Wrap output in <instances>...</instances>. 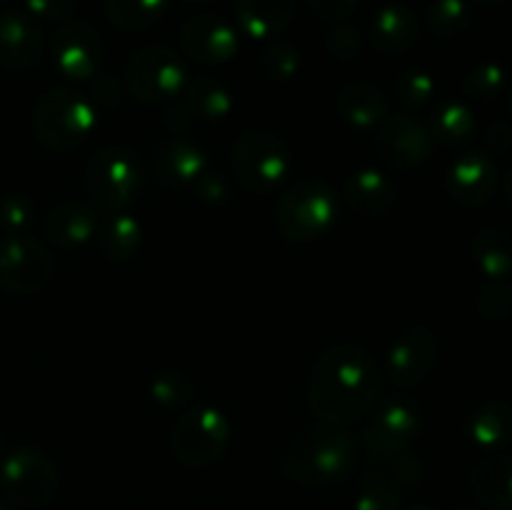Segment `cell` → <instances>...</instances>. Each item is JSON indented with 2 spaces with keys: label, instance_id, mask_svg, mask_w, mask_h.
Masks as SVG:
<instances>
[{
  "label": "cell",
  "instance_id": "obj_15",
  "mask_svg": "<svg viewBox=\"0 0 512 510\" xmlns=\"http://www.w3.org/2000/svg\"><path fill=\"white\" fill-rule=\"evenodd\" d=\"M180 48L200 65L228 63L238 53V33L218 15H195L180 30Z\"/></svg>",
  "mask_w": 512,
  "mask_h": 510
},
{
  "label": "cell",
  "instance_id": "obj_9",
  "mask_svg": "<svg viewBox=\"0 0 512 510\" xmlns=\"http://www.w3.org/2000/svg\"><path fill=\"white\" fill-rule=\"evenodd\" d=\"M138 163L125 150H100L85 168V190L88 198L105 213H120L133 203L138 193Z\"/></svg>",
  "mask_w": 512,
  "mask_h": 510
},
{
  "label": "cell",
  "instance_id": "obj_37",
  "mask_svg": "<svg viewBox=\"0 0 512 510\" xmlns=\"http://www.w3.org/2000/svg\"><path fill=\"white\" fill-rule=\"evenodd\" d=\"M150 393L163 405H183L193 398V383L183 373H160L150 385Z\"/></svg>",
  "mask_w": 512,
  "mask_h": 510
},
{
  "label": "cell",
  "instance_id": "obj_2",
  "mask_svg": "<svg viewBox=\"0 0 512 510\" xmlns=\"http://www.w3.org/2000/svg\"><path fill=\"white\" fill-rule=\"evenodd\" d=\"M358 460V445L340 425H318L290 440L283 453V473L305 488L340 483Z\"/></svg>",
  "mask_w": 512,
  "mask_h": 510
},
{
  "label": "cell",
  "instance_id": "obj_52",
  "mask_svg": "<svg viewBox=\"0 0 512 510\" xmlns=\"http://www.w3.org/2000/svg\"><path fill=\"white\" fill-rule=\"evenodd\" d=\"M460 510H470V508H460Z\"/></svg>",
  "mask_w": 512,
  "mask_h": 510
},
{
  "label": "cell",
  "instance_id": "obj_23",
  "mask_svg": "<svg viewBox=\"0 0 512 510\" xmlns=\"http://www.w3.org/2000/svg\"><path fill=\"white\" fill-rule=\"evenodd\" d=\"M155 170L168 185H195V180L208 170V158L190 140L173 138L155 153Z\"/></svg>",
  "mask_w": 512,
  "mask_h": 510
},
{
  "label": "cell",
  "instance_id": "obj_48",
  "mask_svg": "<svg viewBox=\"0 0 512 510\" xmlns=\"http://www.w3.org/2000/svg\"><path fill=\"white\" fill-rule=\"evenodd\" d=\"M188 3H208V0H188Z\"/></svg>",
  "mask_w": 512,
  "mask_h": 510
},
{
  "label": "cell",
  "instance_id": "obj_1",
  "mask_svg": "<svg viewBox=\"0 0 512 510\" xmlns=\"http://www.w3.org/2000/svg\"><path fill=\"white\" fill-rule=\"evenodd\" d=\"M383 393V375L373 355L355 343L325 350L308 385L310 410L328 425H350L368 415Z\"/></svg>",
  "mask_w": 512,
  "mask_h": 510
},
{
  "label": "cell",
  "instance_id": "obj_45",
  "mask_svg": "<svg viewBox=\"0 0 512 510\" xmlns=\"http://www.w3.org/2000/svg\"><path fill=\"white\" fill-rule=\"evenodd\" d=\"M503 190H505V198H508V203L512 205V165L508 168V173H505V183H503Z\"/></svg>",
  "mask_w": 512,
  "mask_h": 510
},
{
  "label": "cell",
  "instance_id": "obj_6",
  "mask_svg": "<svg viewBox=\"0 0 512 510\" xmlns=\"http://www.w3.org/2000/svg\"><path fill=\"white\" fill-rule=\"evenodd\" d=\"M233 425L218 408L200 405L180 415L173 430V455L188 468H205L225 453Z\"/></svg>",
  "mask_w": 512,
  "mask_h": 510
},
{
  "label": "cell",
  "instance_id": "obj_5",
  "mask_svg": "<svg viewBox=\"0 0 512 510\" xmlns=\"http://www.w3.org/2000/svg\"><path fill=\"white\" fill-rule=\"evenodd\" d=\"M293 168L290 150L278 135L265 130L243 133L233 145L235 180L250 193H270Z\"/></svg>",
  "mask_w": 512,
  "mask_h": 510
},
{
  "label": "cell",
  "instance_id": "obj_33",
  "mask_svg": "<svg viewBox=\"0 0 512 510\" xmlns=\"http://www.w3.org/2000/svg\"><path fill=\"white\" fill-rule=\"evenodd\" d=\"M403 500V488L385 473H370L360 488L355 510H398Z\"/></svg>",
  "mask_w": 512,
  "mask_h": 510
},
{
  "label": "cell",
  "instance_id": "obj_17",
  "mask_svg": "<svg viewBox=\"0 0 512 510\" xmlns=\"http://www.w3.org/2000/svg\"><path fill=\"white\" fill-rule=\"evenodd\" d=\"M43 30L25 13H0V65L25 70L43 55Z\"/></svg>",
  "mask_w": 512,
  "mask_h": 510
},
{
  "label": "cell",
  "instance_id": "obj_41",
  "mask_svg": "<svg viewBox=\"0 0 512 510\" xmlns=\"http://www.w3.org/2000/svg\"><path fill=\"white\" fill-rule=\"evenodd\" d=\"M480 313L488 318H505L512 310V293L508 288H485L478 298Z\"/></svg>",
  "mask_w": 512,
  "mask_h": 510
},
{
  "label": "cell",
  "instance_id": "obj_49",
  "mask_svg": "<svg viewBox=\"0 0 512 510\" xmlns=\"http://www.w3.org/2000/svg\"><path fill=\"white\" fill-rule=\"evenodd\" d=\"M508 103H510V113H512V88H510V98H508Z\"/></svg>",
  "mask_w": 512,
  "mask_h": 510
},
{
  "label": "cell",
  "instance_id": "obj_25",
  "mask_svg": "<svg viewBox=\"0 0 512 510\" xmlns=\"http://www.w3.org/2000/svg\"><path fill=\"white\" fill-rule=\"evenodd\" d=\"M468 433L480 448H505L512 443V408L498 400L483 403L468 418Z\"/></svg>",
  "mask_w": 512,
  "mask_h": 510
},
{
  "label": "cell",
  "instance_id": "obj_13",
  "mask_svg": "<svg viewBox=\"0 0 512 510\" xmlns=\"http://www.w3.org/2000/svg\"><path fill=\"white\" fill-rule=\"evenodd\" d=\"M378 125L375 148H378L380 158L388 163L398 165V168H415V165H423L433 153V135L413 115H385Z\"/></svg>",
  "mask_w": 512,
  "mask_h": 510
},
{
  "label": "cell",
  "instance_id": "obj_42",
  "mask_svg": "<svg viewBox=\"0 0 512 510\" xmlns=\"http://www.w3.org/2000/svg\"><path fill=\"white\" fill-rule=\"evenodd\" d=\"M195 190H198L200 198L208 200V203H220V200L228 195V185H225V180L220 178L218 173H208V170L195 180Z\"/></svg>",
  "mask_w": 512,
  "mask_h": 510
},
{
  "label": "cell",
  "instance_id": "obj_24",
  "mask_svg": "<svg viewBox=\"0 0 512 510\" xmlns=\"http://www.w3.org/2000/svg\"><path fill=\"white\" fill-rule=\"evenodd\" d=\"M335 108L340 118L353 128H373L388 115V98L378 85L368 80H355L340 90Z\"/></svg>",
  "mask_w": 512,
  "mask_h": 510
},
{
  "label": "cell",
  "instance_id": "obj_53",
  "mask_svg": "<svg viewBox=\"0 0 512 510\" xmlns=\"http://www.w3.org/2000/svg\"><path fill=\"white\" fill-rule=\"evenodd\" d=\"M510 390H512V383H510Z\"/></svg>",
  "mask_w": 512,
  "mask_h": 510
},
{
  "label": "cell",
  "instance_id": "obj_21",
  "mask_svg": "<svg viewBox=\"0 0 512 510\" xmlns=\"http://www.w3.org/2000/svg\"><path fill=\"white\" fill-rule=\"evenodd\" d=\"M295 8H298V0H238L235 18L245 35L268 40L288 28Z\"/></svg>",
  "mask_w": 512,
  "mask_h": 510
},
{
  "label": "cell",
  "instance_id": "obj_3",
  "mask_svg": "<svg viewBox=\"0 0 512 510\" xmlns=\"http://www.w3.org/2000/svg\"><path fill=\"white\" fill-rule=\"evenodd\" d=\"M95 128V105L70 88H53L38 100L33 113V133L55 153H68L88 140Z\"/></svg>",
  "mask_w": 512,
  "mask_h": 510
},
{
  "label": "cell",
  "instance_id": "obj_47",
  "mask_svg": "<svg viewBox=\"0 0 512 510\" xmlns=\"http://www.w3.org/2000/svg\"><path fill=\"white\" fill-rule=\"evenodd\" d=\"M0 510H13V508H10V505H5V503H0Z\"/></svg>",
  "mask_w": 512,
  "mask_h": 510
},
{
  "label": "cell",
  "instance_id": "obj_19",
  "mask_svg": "<svg viewBox=\"0 0 512 510\" xmlns=\"http://www.w3.org/2000/svg\"><path fill=\"white\" fill-rule=\"evenodd\" d=\"M420 33L418 18L405 3H390L378 10L370 28L375 50L383 55H403L415 45Z\"/></svg>",
  "mask_w": 512,
  "mask_h": 510
},
{
  "label": "cell",
  "instance_id": "obj_50",
  "mask_svg": "<svg viewBox=\"0 0 512 510\" xmlns=\"http://www.w3.org/2000/svg\"><path fill=\"white\" fill-rule=\"evenodd\" d=\"M410 510H430V508H410Z\"/></svg>",
  "mask_w": 512,
  "mask_h": 510
},
{
  "label": "cell",
  "instance_id": "obj_10",
  "mask_svg": "<svg viewBox=\"0 0 512 510\" xmlns=\"http://www.w3.org/2000/svg\"><path fill=\"white\" fill-rule=\"evenodd\" d=\"M53 258L30 235H5L0 240V288L15 295L38 293L53 278Z\"/></svg>",
  "mask_w": 512,
  "mask_h": 510
},
{
  "label": "cell",
  "instance_id": "obj_26",
  "mask_svg": "<svg viewBox=\"0 0 512 510\" xmlns=\"http://www.w3.org/2000/svg\"><path fill=\"white\" fill-rule=\"evenodd\" d=\"M140 238H143L140 223L133 215L123 213V210L110 213L103 223H98V230H95L98 248L110 260H128L130 255H135V250L140 248Z\"/></svg>",
  "mask_w": 512,
  "mask_h": 510
},
{
  "label": "cell",
  "instance_id": "obj_28",
  "mask_svg": "<svg viewBox=\"0 0 512 510\" xmlns=\"http://www.w3.org/2000/svg\"><path fill=\"white\" fill-rule=\"evenodd\" d=\"M473 258L490 278L512 273V235L500 228H483L473 238Z\"/></svg>",
  "mask_w": 512,
  "mask_h": 510
},
{
  "label": "cell",
  "instance_id": "obj_12",
  "mask_svg": "<svg viewBox=\"0 0 512 510\" xmlns=\"http://www.w3.org/2000/svg\"><path fill=\"white\" fill-rule=\"evenodd\" d=\"M420 430L418 408L405 400L380 410L363 430V448L370 458L390 460L408 450Z\"/></svg>",
  "mask_w": 512,
  "mask_h": 510
},
{
  "label": "cell",
  "instance_id": "obj_7",
  "mask_svg": "<svg viewBox=\"0 0 512 510\" xmlns=\"http://www.w3.org/2000/svg\"><path fill=\"white\" fill-rule=\"evenodd\" d=\"M125 83L130 95L145 105L168 103L185 85V65L170 48H143L125 65Z\"/></svg>",
  "mask_w": 512,
  "mask_h": 510
},
{
  "label": "cell",
  "instance_id": "obj_38",
  "mask_svg": "<svg viewBox=\"0 0 512 510\" xmlns=\"http://www.w3.org/2000/svg\"><path fill=\"white\" fill-rule=\"evenodd\" d=\"M325 48L330 55L340 60H353L363 53V38H360V30L353 28L348 23H335L333 28L325 35Z\"/></svg>",
  "mask_w": 512,
  "mask_h": 510
},
{
  "label": "cell",
  "instance_id": "obj_32",
  "mask_svg": "<svg viewBox=\"0 0 512 510\" xmlns=\"http://www.w3.org/2000/svg\"><path fill=\"white\" fill-rule=\"evenodd\" d=\"M505 88V68L495 60H483L463 75V93L473 100H493Z\"/></svg>",
  "mask_w": 512,
  "mask_h": 510
},
{
  "label": "cell",
  "instance_id": "obj_18",
  "mask_svg": "<svg viewBox=\"0 0 512 510\" xmlns=\"http://www.w3.org/2000/svg\"><path fill=\"white\" fill-rule=\"evenodd\" d=\"M98 230V215L88 203L68 200L58 208L50 210L43 218V233L58 248H75L95 238Z\"/></svg>",
  "mask_w": 512,
  "mask_h": 510
},
{
  "label": "cell",
  "instance_id": "obj_44",
  "mask_svg": "<svg viewBox=\"0 0 512 510\" xmlns=\"http://www.w3.org/2000/svg\"><path fill=\"white\" fill-rule=\"evenodd\" d=\"M485 145L493 155L508 153L512 148V130L505 123H493L488 128V135H485Z\"/></svg>",
  "mask_w": 512,
  "mask_h": 510
},
{
  "label": "cell",
  "instance_id": "obj_30",
  "mask_svg": "<svg viewBox=\"0 0 512 510\" xmlns=\"http://www.w3.org/2000/svg\"><path fill=\"white\" fill-rule=\"evenodd\" d=\"M473 10L465 0H433L425 13V25L438 38L450 40L463 35L470 28Z\"/></svg>",
  "mask_w": 512,
  "mask_h": 510
},
{
  "label": "cell",
  "instance_id": "obj_39",
  "mask_svg": "<svg viewBox=\"0 0 512 510\" xmlns=\"http://www.w3.org/2000/svg\"><path fill=\"white\" fill-rule=\"evenodd\" d=\"M25 8L33 18L50 20V23H63L78 8V0H25Z\"/></svg>",
  "mask_w": 512,
  "mask_h": 510
},
{
  "label": "cell",
  "instance_id": "obj_27",
  "mask_svg": "<svg viewBox=\"0 0 512 510\" xmlns=\"http://www.w3.org/2000/svg\"><path fill=\"white\" fill-rule=\"evenodd\" d=\"M185 98L180 100L185 110H188L190 120H223L225 115L233 110V98H230L228 88L213 78H198L188 85Z\"/></svg>",
  "mask_w": 512,
  "mask_h": 510
},
{
  "label": "cell",
  "instance_id": "obj_20",
  "mask_svg": "<svg viewBox=\"0 0 512 510\" xmlns=\"http://www.w3.org/2000/svg\"><path fill=\"white\" fill-rule=\"evenodd\" d=\"M345 200L355 213L365 215V218H380L395 205L398 190L385 173L363 168L345 180Z\"/></svg>",
  "mask_w": 512,
  "mask_h": 510
},
{
  "label": "cell",
  "instance_id": "obj_40",
  "mask_svg": "<svg viewBox=\"0 0 512 510\" xmlns=\"http://www.w3.org/2000/svg\"><path fill=\"white\" fill-rule=\"evenodd\" d=\"M315 18L323 23H345L358 8V0H308Z\"/></svg>",
  "mask_w": 512,
  "mask_h": 510
},
{
  "label": "cell",
  "instance_id": "obj_31",
  "mask_svg": "<svg viewBox=\"0 0 512 510\" xmlns=\"http://www.w3.org/2000/svg\"><path fill=\"white\" fill-rule=\"evenodd\" d=\"M475 133V115L465 103H445L433 115V140L455 145Z\"/></svg>",
  "mask_w": 512,
  "mask_h": 510
},
{
  "label": "cell",
  "instance_id": "obj_36",
  "mask_svg": "<svg viewBox=\"0 0 512 510\" xmlns=\"http://www.w3.org/2000/svg\"><path fill=\"white\" fill-rule=\"evenodd\" d=\"M35 220V208L23 195H8L0 200V225L8 235H25Z\"/></svg>",
  "mask_w": 512,
  "mask_h": 510
},
{
  "label": "cell",
  "instance_id": "obj_11",
  "mask_svg": "<svg viewBox=\"0 0 512 510\" xmlns=\"http://www.w3.org/2000/svg\"><path fill=\"white\" fill-rule=\"evenodd\" d=\"M105 45L98 30L88 23H65L53 38V63L65 78H95L103 65Z\"/></svg>",
  "mask_w": 512,
  "mask_h": 510
},
{
  "label": "cell",
  "instance_id": "obj_8",
  "mask_svg": "<svg viewBox=\"0 0 512 510\" xmlns=\"http://www.w3.org/2000/svg\"><path fill=\"white\" fill-rule=\"evenodd\" d=\"M0 485L15 505L43 508L58 490V470L40 450L18 448L0 465Z\"/></svg>",
  "mask_w": 512,
  "mask_h": 510
},
{
  "label": "cell",
  "instance_id": "obj_22",
  "mask_svg": "<svg viewBox=\"0 0 512 510\" xmlns=\"http://www.w3.org/2000/svg\"><path fill=\"white\" fill-rule=\"evenodd\" d=\"M470 488L480 505L490 510H512V458L490 455L470 473Z\"/></svg>",
  "mask_w": 512,
  "mask_h": 510
},
{
  "label": "cell",
  "instance_id": "obj_29",
  "mask_svg": "<svg viewBox=\"0 0 512 510\" xmlns=\"http://www.w3.org/2000/svg\"><path fill=\"white\" fill-rule=\"evenodd\" d=\"M170 0H105V15L110 23L128 33L148 30L168 10Z\"/></svg>",
  "mask_w": 512,
  "mask_h": 510
},
{
  "label": "cell",
  "instance_id": "obj_51",
  "mask_svg": "<svg viewBox=\"0 0 512 510\" xmlns=\"http://www.w3.org/2000/svg\"><path fill=\"white\" fill-rule=\"evenodd\" d=\"M5 3H8V0H0V5H5Z\"/></svg>",
  "mask_w": 512,
  "mask_h": 510
},
{
  "label": "cell",
  "instance_id": "obj_34",
  "mask_svg": "<svg viewBox=\"0 0 512 510\" xmlns=\"http://www.w3.org/2000/svg\"><path fill=\"white\" fill-rule=\"evenodd\" d=\"M435 93V80L430 78L425 70H405L400 73V78L395 80V95L403 105L410 108H420V105L428 103Z\"/></svg>",
  "mask_w": 512,
  "mask_h": 510
},
{
  "label": "cell",
  "instance_id": "obj_43",
  "mask_svg": "<svg viewBox=\"0 0 512 510\" xmlns=\"http://www.w3.org/2000/svg\"><path fill=\"white\" fill-rule=\"evenodd\" d=\"M120 98V85L118 80L110 75H95L93 80V100L100 105H113Z\"/></svg>",
  "mask_w": 512,
  "mask_h": 510
},
{
  "label": "cell",
  "instance_id": "obj_14",
  "mask_svg": "<svg viewBox=\"0 0 512 510\" xmlns=\"http://www.w3.org/2000/svg\"><path fill=\"white\" fill-rule=\"evenodd\" d=\"M438 358V340L425 325H413L393 343L388 355V375L398 388L423 383Z\"/></svg>",
  "mask_w": 512,
  "mask_h": 510
},
{
  "label": "cell",
  "instance_id": "obj_35",
  "mask_svg": "<svg viewBox=\"0 0 512 510\" xmlns=\"http://www.w3.org/2000/svg\"><path fill=\"white\" fill-rule=\"evenodd\" d=\"M263 73L273 80H290L300 68L298 50L285 43H270L260 55Z\"/></svg>",
  "mask_w": 512,
  "mask_h": 510
},
{
  "label": "cell",
  "instance_id": "obj_16",
  "mask_svg": "<svg viewBox=\"0 0 512 510\" xmlns=\"http://www.w3.org/2000/svg\"><path fill=\"white\" fill-rule=\"evenodd\" d=\"M448 195L463 208H480L498 188V168L488 153H465L450 165L445 178Z\"/></svg>",
  "mask_w": 512,
  "mask_h": 510
},
{
  "label": "cell",
  "instance_id": "obj_46",
  "mask_svg": "<svg viewBox=\"0 0 512 510\" xmlns=\"http://www.w3.org/2000/svg\"><path fill=\"white\" fill-rule=\"evenodd\" d=\"M480 3H488V5H498V8H503V5H510L512 0H480Z\"/></svg>",
  "mask_w": 512,
  "mask_h": 510
},
{
  "label": "cell",
  "instance_id": "obj_4",
  "mask_svg": "<svg viewBox=\"0 0 512 510\" xmlns=\"http://www.w3.org/2000/svg\"><path fill=\"white\" fill-rule=\"evenodd\" d=\"M338 218L335 190L320 178H305L290 185L278 203V225L295 243H308L333 228Z\"/></svg>",
  "mask_w": 512,
  "mask_h": 510
}]
</instances>
